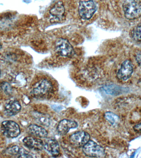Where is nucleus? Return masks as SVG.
I'll use <instances>...</instances> for the list:
<instances>
[{"instance_id": "39448f33", "label": "nucleus", "mask_w": 141, "mask_h": 158, "mask_svg": "<svg viewBox=\"0 0 141 158\" xmlns=\"http://www.w3.org/2000/svg\"><path fill=\"white\" fill-rule=\"evenodd\" d=\"M1 129L3 134L8 138H16L20 133L19 126L12 121H3L1 123Z\"/></svg>"}, {"instance_id": "6ab92c4d", "label": "nucleus", "mask_w": 141, "mask_h": 158, "mask_svg": "<svg viewBox=\"0 0 141 158\" xmlns=\"http://www.w3.org/2000/svg\"><path fill=\"white\" fill-rule=\"evenodd\" d=\"M2 89L7 94H10L11 93V88L10 85L7 83H4L2 85Z\"/></svg>"}, {"instance_id": "ddd939ff", "label": "nucleus", "mask_w": 141, "mask_h": 158, "mask_svg": "<svg viewBox=\"0 0 141 158\" xmlns=\"http://www.w3.org/2000/svg\"><path fill=\"white\" fill-rule=\"evenodd\" d=\"M65 8L62 1L56 2L49 10V13L53 17L58 20L64 18L65 15Z\"/></svg>"}, {"instance_id": "f257e3e1", "label": "nucleus", "mask_w": 141, "mask_h": 158, "mask_svg": "<svg viewBox=\"0 0 141 158\" xmlns=\"http://www.w3.org/2000/svg\"><path fill=\"white\" fill-rule=\"evenodd\" d=\"M122 7L125 17L127 19H134L141 16L140 0H125Z\"/></svg>"}, {"instance_id": "f03ea898", "label": "nucleus", "mask_w": 141, "mask_h": 158, "mask_svg": "<svg viewBox=\"0 0 141 158\" xmlns=\"http://www.w3.org/2000/svg\"><path fill=\"white\" fill-rule=\"evenodd\" d=\"M96 5L93 0H81L79 2V15L83 19H90L96 11Z\"/></svg>"}, {"instance_id": "a211bd4d", "label": "nucleus", "mask_w": 141, "mask_h": 158, "mask_svg": "<svg viewBox=\"0 0 141 158\" xmlns=\"http://www.w3.org/2000/svg\"><path fill=\"white\" fill-rule=\"evenodd\" d=\"M38 120L41 123L43 124L44 126H48L49 125V119L48 116L44 114H40L38 115Z\"/></svg>"}, {"instance_id": "9b49d317", "label": "nucleus", "mask_w": 141, "mask_h": 158, "mask_svg": "<svg viewBox=\"0 0 141 158\" xmlns=\"http://www.w3.org/2000/svg\"><path fill=\"white\" fill-rule=\"evenodd\" d=\"M24 144L30 149L41 151L43 148V142L41 139L32 137H26L23 139Z\"/></svg>"}, {"instance_id": "2eb2a0df", "label": "nucleus", "mask_w": 141, "mask_h": 158, "mask_svg": "<svg viewBox=\"0 0 141 158\" xmlns=\"http://www.w3.org/2000/svg\"><path fill=\"white\" fill-rule=\"evenodd\" d=\"M105 119L112 125H116L119 121L118 116L111 112H107L105 114Z\"/></svg>"}, {"instance_id": "7ed1b4c3", "label": "nucleus", "mask_w": 141, "mask_h": 158, "mask_svg": "<svg viewBox=\"0 0 141 158\" xmlns=\"http://www.w3.org/2000/svg\"><path fill=\"white\" fill-rule=\"evenodd\" d=\"M83 151L90 157L103 158L106 156L104 148L90 139L83 147Z\"/></svg>"}, {"instance_id": "f8f14e48", "label": "nucleus", "mask_w": 141, "mask_h": 158, "mask_svg": "<svg viewBox=\"0 0 141 158\" xmlns=\"http://www.w3.org/2000/svg\"><path fill=\"white\" fill-rule=\"evenodd\" d=\"M21 109V106L19 102L16 100H13L6 104L4 107V112L7 115L14 116L19 113Z\"/></svg>"}, {"instance_id": "dca6fc26", "label": "nucleus", "mask_w": 141, "mask_h": 158, "mask_svg": "<svg viewBox=\"0 0 141 158\" xmlns=\"http://www.w3.org/2000/svg\"><path fill=\"white\" fill-rule=\"evenodd\" d=\"M17 158H32L33 157L32 153L29 152L23 148H19L16 156Z\"/></svg>"}, {"instance_id": "6e6552de", "label": "nucleus", "mask_w": 141, "mask_h": 158, "mask_svg": "<svg viewBox=\"0 0 141 158\" xmlns=\"http://www.w3.org/2000/svg\"><path fill=\"white\" fill-rule=\"evenodd\" d=\"M133 71V65L129 60L124 61L117 74V77L120 80L126 81L132 76Z\"/></svg>"}, {"instance_id": "4468645a", "label": "nucleus", "mask_w": 141, "mask_h": 158, "mask_svg": "<svg viewBox=\"0 0 141 158\" xmlns=\"http://www.w3.org/2000/svg\"><path fill=\"white\" fill-rule=\"evenodd\" d=\"M27 129L30 134L39 138H46L48 136V132L45 128L36 124L30 125Z\"/></svg>"}, {"instance_id": "412c9836", "label": "nucleus", "mask_w": 141, "mask_h": 158, "mask_svg": "<svg viewBox=\"0 0 141 158\" xmlns=\"http://www.w3.org/2000/svg\"><path fill=\"white\" fill-rule=\"evenodd\" d=\"M133 128L135 131L141 132V123L136 125Z\"/></svg>"}, {"instance_id": "aec40b11", "label": "nucleus", "mask_w": 141, "mask_h": 158, "mask_svg": "<svg viewBox=\"0 0 141 158\" xmlns=\"http://www.w3.org/2000/svg\"><path fill=\"white\" fill-rule=\"evenodd\" d=\"M136 59L137 63L141 68V52L137 53L136 56Z\"/></svg>"}, {"instance_id": "f3484780", "label": "nucleus", "mask_w": 141, "mask_h": 158, "mask_svg": "<svg viewBox=\"0 0 141 158\" xmlns=\"http://www.w3.org/2000/svg\"><path fill=\"white\" fill-rule=\"evenodd\" d=\"M132 36L135 40L141 41V23L134 30L132 33Z\"/></svg>"}, {"instance_id": "0eeeda50", "label": "nucleus", "mask_w": 141, "mask_h": 158, "mask_svg": "<svg viewBox=\"0 0 141 158\" xmlns=\"http://www.w3.org/2000/svg\"><path fill=\"white\" fill-rule=\"evenodd\" d=\"M53 89V85L48 80H43L38 83L32 91L35 96H41L48 94Z\"/></svg>"}, {"instance_id": "20e7f679", "label": "nucleus", "mask_w": 141, "mask_h": 158, "mask_svg": "<svg viewBox=\"0 0 141 158\" xmlns=\"http://www.w3.org/2000/svg\"><path fill=\"white\" fill-rule=\"evenodd\" d=\"M55 49L59 55L63 57H70L74 54V49L69 41L59 38L55 43Z\"/></svg>"}, {"instance_id": "9d476101", "label": "nucleus", "mask_w": 141, "mask_h": 158, "mask_svg": "<svg viewBox=\"0 0 141 158\" xmlns=\"http://www.w3.org/2000/svg\"><path fill=\"white\" fill-rule=\"evenodd\" d=\"M43 148L53 156L57 157L60 153V148L58 142L53 139H47L43 143Z\"/></svg>"}, {"instance_id": "5701e85b", "label": "nucleus", "mask_w": 141, "mask_h": 158, "mask_svg": "<svg viewBox=\"0 0 141 158\" xmlns=\"http://www.w3.org/2000/svg\"><path fill=\"white\" fill-rule=\"evenodd\" d=\"M1 70H0V77H1Z\"/></svg>"}, {"instance_id": "423d86ee", "label": "nucleus", "mask_w": 141, "mask_h": 158, "mask_svg": "<svg viewBox=\"0 0 141 158\" xmlns=\"http://www.w3.org/2000/svg\"><path fill=\"white\" fill-rule=\"evenodd\" d=\"M90 139V135L85 131L75 132L69 138L70 144L77 147H83Z\"/></svg>"}, {"instance_id": "1a4fd4ad", "label": "nucleus", "mask_w": 141, "mask_h": 158, "mask_svg": "<svg viewBox=\"0 0 141 158\" xmlns=\"http://www.w3.org/2000/svg\"><path fill=\"white\" fill-rule=\"evenodd\" d=\"M77 123L71 120L64 119L61 121L57 127V131L61 135H64L71 128H76Z\"/></svg>"}, {"instance_id": "4be33fe9", "label": "nucleus", "mask_w": 141, "mask_h": 158, "mask_svg": "<svg viewBox=\"0 0 141 158\" xmlns=\"http://www.w3.org/2000/svg\"><path fill=\"white\" fill-rule=\"evenodd\" d=\"M1 48H2V45H1V42H0V50H1Z\"/></svg>"}]
</instances>
